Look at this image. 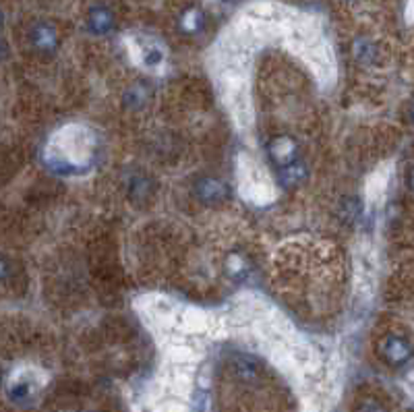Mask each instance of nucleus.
<instances>
[{
    "label": "nucleus",
    "instance_id": "obj_1",
    "mask_svg": "<svg viewBox=\"0 0 414 412\" xmlns=\"http://www.w3.org/2000/svg\"><path fill=\"white\" fill-rule=\"evenodd\" d=\"M267 154H270V160L274 162V166H278L280 170L299 162V145L286 135L272 139L267 145Z\"/></svg>",
    "mask_w": 414,
    "mask_h": 412
},
{
    "label": "nucleus",
    "instance_id": "obj_2",
    "mask_svg": "<svg viewBox=\"0 0 414 412\" xmlns=\"http://www.w3.org/2000/svg\"><path fill=\"white\" fill-rule=\"evenodd\" d=\"M381 356L394 367L404 365L411 359V344L400 336H388L381 344Z\"/></svg>",
    "mask_w": 414,
    "mask_h": 412
},
{
    "label": "nucleus",
    "instance_id": "obj_3",
    "mask_svg": "<svg viewBox=\"0 0 414 412\" xmlns=\"http://www.w3.org/2000/svg\"><path fill=\"white\" fill-rule=\"evenodd\" d=\"M197 193L204 201L215 204V201H222L228 195V189L224 187V183H220L215 179H204L197 187Z\"/></svg>",
    "mask_w": 414,
    "mask_h": 412
},
{
    "label": "nucleus",
    "instance_id": "obj_4",
    "mask_svg": "<svg viewBox=\"0 0 414 412\" xmlns=\"http://www.w3.org/2000/svg\"><path fill=\"white\" fill-rule=\"evenodd\" d=\"M88 23H90L92 31H96V33H108L112 29V25H114V17H112V13L106 6H96V8L90 10Z\"/></svg>",
    "mask_w": 414,
    "mask_h": 412
},
{
    "label": "nucleus",
    "instance_id": "obj_5",
    "mask_svg": "<svg viewBox=\"0 0 414 412\" xmlns=\"http://www.w3.org/2000/svg\"><path fill=\"white\" fill-rule=\"evenodd\" d=\"M31 40H33L35 48H40V50H52L56 46V42H58L56 31L50 25H38L31 31Z\"/></svg>",
    "mask_w": 414,
    "mask_h": 412
},
{
    "label": "nucleus",
    "instance_id": "obj_6",
    "mask_svg": "<svg viewBox=\"0 0 414 412\" xmlns=\"http://www.w3.org/2000/svg\"><path fill=\"white\" fill-rule=\"evenodd\" d=\"M201 25H204V13L199 10V8H187L185 13H183V17H181V29L183 31H187V33H195V31H199L201 29Z\"/></svg>",
    "mask_w": 414,
    "mask_h": 412
},
{
    "label": "nucleus",
    "instance_id": "obj_7",
    "mask_svg": "<svg viewBox=\"0 0 414 412\" xmlns=\"http://www.w3.org/2000/svg\"><path fill=\"white\" fill-rule=\"evenodd\" d=\"M358 412H383L377 404H367V406H363Z\"/></svg>",
    "mask_w": 414,
    "mask_h": 412
},
{
    "label": "nucleus",
    "instance_id": "obj_8",
    "mask_svg": "<svg viewBox=\"0 0 414 412\" xmlns=\"http://www.w3.org/2000/svg\"><path fill=\"white\" fill-rule=\"evenodd\" d=\"M4 276H6V263L0 259V278H4Z\"/></svg>",
    "mask_w": 414,
    "mask_h": 412
},
{
    "label": "nucleus",
    "instance_id": "obj_9",
    "mask_svg": "<svg viewBox=\"0 0 414 412\" xmlns=\"http://www.w3.org/2000/svg\"><path fill=\"white\" fill-rule=\"evenodd\" d=\"M0 21H2V15H0Z\"/></svg>",
    "mask_w": 414,
    "mask_h": 412
}]
</instances>
